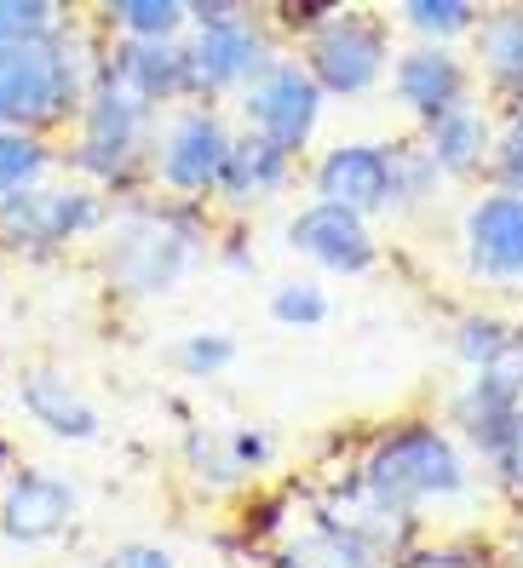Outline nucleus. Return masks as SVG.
<instances>
[{
    "instance_id": "3",
    "label": "nucleus",
    "mask_w": 523,
    "mask_h": 568,
    "mask_svg": "<svg viewBox=\"0 0 523 568\" xmlns=\"http://www.w3.org/2000/svg\"><path fill=\"white\" fill-rule=\"evenodd\" d=\"M184 258H190V242L173 219H133V224H121V236H115L110 271H115L121 287L155 293V287H173Z\"/></svg>"
},
{
    "instance_id": "23",
    "label": "nucleus",
    "mask_w": 523,
    "mask_h": 568,
    "mask_svg": "<svg viewBox=\"0 0 523 568\" xmlns=\"http://www.w3.org/2000/svg\"><path fill=\"white\" fill-rule=\"evenodd\" d=\"M52 23V7H41V0H0V47H18V41H36L41 29Z\"/></svg>"
},
{
    "instance_id": "17",
    "label": "nucleus",
    "mask_w": 523,
    "mask_h": 568,
    "mask_svg": "<svg viewBox=\"0 0 523 568\" xmlns=\"http://www.w3.org/2000/svg\"><path fill=\"white\" fill-rule=\"evenodd\" d=\"M224 179H231V190L237 195H248V190H271L276 179H282V150L276 144H242V150H231L224 155Z\"/></svg>"
},
{
    "instance_id": "18",
    "label": "nucleus",
    "mask_w": 523,
    "mask_h": 568,
    "mask_svg": "<svg viewBox=\"0 0 523 568\" xmlns=\"http://www.w3.org/2000/svg\"><path fill=\"white\" fill-rule=\"evenodd\" d=\"M437 150V161L443 166H466L477 150H483V121L472 115V110H461V104H449L443 115H437V139H432Z\"/></svg>"
},
{
    "instance_id": "20",
    "label": "nucleus",
    "mask_w": 523,
    "mask_h": 568,
    "mask_svg": "<svg viewBox=\"0 0 523 568\" xmlns=\"http://www.w3.org/2000/svg\"><path fill=\"white\" fill-rule=\"evenodd\" d=\"M483 52H489V63H495V75L523 81V12L489 23L483 29Z\"/></svg>"
},
{
    "instance_id": "21",
    "label": "nucleus",
    "mask_w": 523,
    "mask_h": 568,
    "mask_svg": "<svg viewBox=\"0 0 523 568\" xmlns=\"http://www.w3.org/2000/svg\"><path fill=\"white\" fill-rule=\"evenodd\" d=\"M293 557H300L305 568H369L363 540H345V534H311Z\"/></svg>"
},
{
    "instance_id": "11",
    "label": "nucleus",
    "mask_w": 523,
    "mask_h": 568,
    "mask_svg": "<svg viewBox=\"0 0 523 568\" xmlns=\"http://www.w3.org/2000/svg\"><path fill=\"white\" fill-rule=\"evenodd\" d=\"M224 155H231V144H224L219 121L190 115V121L173 132V144H168V179H173V184H208V179L224 173Z\"/></svg>"
},
{
    "instance_id": "7",
    "label": "nucleus",
    "mask_w": 523,
    "mask_h": 568,
    "mask_svg": "<svg viewBox=\"0 0 523 568\" xmlns=\"http://www.w3.org/2000/svg\"><path fill=\"white\" fill-rule=\"evenodd\" d=\"M293 247H305L311 258L334 264V271H363L369 264V236L356 224V213H345V207H311L293 224Z\"/></svg>"
},
{
    "instance_id": "5",
    "label": "nucleus",
    "mask_w": 523,
    "mask_h": 568,
    "mask_svg": "<svg viewBox=\"0 0 523 568\" xmlns=\"http://www.w3.org/2000/svg\"><path fill=\"white\" fill-rule=\"evenodd\" d=\"M316 70L334 92H363L380 75V36L369 23H334L316 36Z\"/></svg>"
},
{
    "instance_id": "13",
    "label": "nucleus",
    "mask_w": 523,
    "mask_h": 568,
    "mask_svg": "<svg viewBox=\"0 0 523 568\" xmlns=\"http://www.w3.org/2000/svg\"><path fill=\"white\" fill-rule=\"evenodd\" d=\"M133 139H139V104L127 92H104L92 110V126H87V161L98 173H115L127 150H133Z\"/></svg>"
},
{
    "instance_id": "6",
    "label": "nucleus",
    "mask_w": 523,
    "mask_h": 568,
    "mask_svg": "<svg viewBox=\"0 0 523 568\" xmlns=\"http://www.w3.org/2000/svg\"><path fill=\"white\" fill-rule=\"evenodd\" d=\"M472 258L489 276H523V195H495L472 213Z\"/></svg>"
},
{
    "instance_id": "33",
    "label": "nucleus",
    "mask_w": 523,
    "mask_h": 568,
    "mask_svg": "<svg viewBox=\"0 0 523 568\" xmlns=\"http://www.w3.org/2000/svg\"><path fill=\"white\" fill-rule=\"evenodd\" d=\"M506 568H523V534L512 540V551H506Z\"/></svg>"
},
{
    "instance_id": "30",
    "label": "nucleus",
    "mask_w": 523,
    "mask_h": 568,
    "mask_svg": "<svg viewBox=\"0 0 523 568\" xmlns=\"http://www.w3.org/2000/svg\"><path fill=\"white\" fill-rule=\"evenodd\" d=\"M184 356H190V367H219L224 356H231V345H219V339H213V345H208V339H195Z\"/></svg>"
},
{
    "instance_id": "24",
    "label": "nucleus",
    "mask_w": 523,
    "mask_h": 568,
    "mask_svg": "<svg viewBox=\"0 0 523 568\" xmlns=\"http://www.w3.org/2000/svg\"><path fill=\"white\" fill-rule=\"evenodd\" d=\"M127 29H139V36H168V29L184 18V7H173V0H127V7H115Z\"/></svg>"
},
{
    "instance_id": "10",
    "label": "nucleus",
    "mask_w": 523,
    "mask_h": 568,
    "mask_svg": "<svg viewBox=\"0 0 523 568\" xmlns=\"http://www.w3.org/2000/svg\"><path fill=\"white\" fill-rule=\"evenodd\" d=\"M70 517V488L52 477H23L7 494V534L12 540H47V534L63 528Z\"/></svg>"
},
{
    "instance_id": "14",
    "label": "nucleus",
    "mask_w": 523,
    "mask_h": 568,
    "mask_svg": "<svg viewBox=\"0 0 523 568\" xmlns=\"http://www.w3.org/2000/svg\"><path fill=\"white\" fill-rule=\"evenodd\" d=\"M253 63H259V41L248 36V29H242L237 18L208 23L202 47H195V75L219 87V81H237V75H248Z\"/></svg>"
},
{
    "instance_id": "2",
    "label": "nucleus",
    "mask_w": 523,
    "mask_h": 568,
    "mask_svg": "<svg viewBox=\"0 0 523 568\" xmlns=\"http://www.w3.org/2000/svg\"><path fill=\"white\" fill-rule=\"evenodd\" d=\"M70 92V63L47 41H18L0 47V121L23 115H52Z\"/></svg>"
},
{
    "instance_id": "1",
    "label": "nucleus",
    "mask_w": 523,
    "mask_h": 568,
    "mask_svg": "<svg viewBox=\"0 0 523 568\" xmlns=\"http://www.w3.org/2000/svg\"><path fill=\"white\" fill-rule=\"evenodd\" d=\"M369 488L385 494L391 506L414 499V494H449V488H461V459H454V448L443 437H432V430H403V437H391L374 454Z\"/></svg>"
},
{
    "instance_id": "28",
    "label": "nucleus",
    "mask_w": 523,
    "mask_h": 568,
    "mask_svg": "<svg viewBox=\"0 0 523 568\" xmlns=\"http://www.w3.org/2000/svg\"><path fill=\"white\" fill-rule=\"evenodd\" d=\"M501 465H506L512 483H523V419L506 425V437H501Z\"/></svg>"
},
{
    "instance_id": "22",
    "label": "nucleus",
    "mask_w": 523,
    "mask_h": 568,
    "mask_svg": "<svg viewBox=\"0 0 523 568\" xmlns=\"http://www.w3.org/2000/svg\"><path fill=\"white\" fill-rule=\"evenodd\" d=\"M36 173H41V150L29 144V139H12V132H0V195L23 190Z\"/></svg>"
},
{
    "instance_id": "31",
    "label": "nucleus",
    "mask_w": 523,
    "mask_h": 568,
    "mask_svg": "<svg viewBox=\"0 0 523 568\" xmlns=\"http://www.w3.org/2000/svg\"><path fill=\"white\" fill-rule=\"evenodd\" d=\"M506 179L523 184V121H517V132L506 139Z\"/></svg>"
},
{
    "instance_id": "26",
    "label": "nucleus",
    "mask_w": 523,
    "mask_h": 568,
    "mask_svg": "<svg viewBox=\"0 0 523 568\" xmlns=\"http://www.w3.org/2000/svg\"><path fill=\"white\" fill-rule=\"evenodd\" d=\"M506 351H512L506 327H495V322H472V327H466V356H472V362L495 367V362H501Z\"/></svg>"
},
{
    "instance_id": "16",
    "label": "nucleus",
    "mask_w": 523,
    "mask_h": 568,
    "mask_svg": "<svg viewBox=\"0 0 523 568\" xmlns=\"http://www.w3.org/2000/svg\"><path fill=\"white\" fill-rule=\"evenodd\" d=\"M340 511H345V517H340L345 540H356V534H374V540L385 546V540H398V534H403V511L391 506L385 494H374V488H369L363 499H345Z\"/></svg>"
},
{
    "instance_id": "25",
    "label": "nucleus",
    "mask_w": 523,
    "mask_h": 568,
    "mask_svg": "<svg viewBox=\"0 0 523 568\" xmlns=\"http://www.w3.org/2000/svg\"><path fill=\"white\" fill-rule=\"evenodd\" d=\"M409 18L420 29H437V36H454V29L472 23V7H461V0H414Z\"/></svg>"
},
{
    "instance_id": "8",
    "label": "nucleus",
    "mask_w": 523,
    "mask_h": 568,
    "mask_svg": "<svg viewBox=\"0 0 523 568\" xmlns=\"http://www.w3.org/2000/svg\"><path fill=\"white\" fill-rule=\"evenodd\" d=\"M98 207L81 202V195H63V190H29L7 207V230L18 242H63L70 230L92 224Z\"/></svg>"
},
{
    "instance_id": "15",
    "label": "nucleus",
    "mask_w": 523,
    "mask_h": 568,
    "mask_svg": "<svg viewBox=\"0 0 523 568\" xmlns=\"http://www.w3.org/2000/svg\"><path fill=\"white\" fill-rule=\"evenodd\" d=\"M398 92L409 98L414 110H426L437 121L454 104V92H461V70H454L443 52H414V58H403V70H398Z\"/></svg>"
},
{
    "instance_id": "12",
    "label": "nucleus",
    "mask_w": 523,
    "mask_h": 568,
    "mask_svg": "<svg viewBox=\"0 0 523 568\" xmlns=\"http://www.w3.org/2000/svg\"><path fill=\"white\" fill-rule=\"evenodd\" d=\"M18 396H23V408L36 414L47 430H58V437H92V430H98V414L58 374H23Z\"/></svg>"
},
{
    "instance_id": "9",
    "label": "nucleus",
    "mask_w": 523,
    "mask_h": 568,
    "mask_svg": "<svg viewBox=\"0 0 523 568\" xmlns=\"http://www.w3.org/2000/svg\"><path fill=\"white\" fill-rule=\"evenodd\" d=\"M385 190H391V166L380 150H363V144H351V150H334L329 166H322V195H334L329 207H374L385 202Z\"/></svg>"
},
{
    "instance_id": "4",
    "label": "nucleus",
    "mask_w": 523,
    "mask_h": 568,
    "mask_svg": "<svg viewBox=\"0 0 523 568\" xmlns=\"http://www.w3.org/2000/svg\"><path fill=\"white\" fill-rule=\"evenodd\" d=\"M248 115L265 126V144H300L311 121H316V87L300 70H276L265 87H253L248 98Z\"/></svg>"
},
{
    "instance_id": "27",
    "label": "nucleus",
    "mask_w": 523,
    "mask_h": 568,
    "mask_svg": "<svg viewBox=\"0 0 523 568\" xmlns=\"http://www.w3.org/2000/svg\"><path fill=\"white\" fill-rule=\"evenodd\" d=\"M322 311H329V305H322L316 287H282L276 293V316L282 322H322Z\"/></svg>"
},
{
    "instance_id": "29",
    "label": "nucleus",
    "mask_w": 523,
    "mask_h": 568,
    "mask_svg": "<svg viewBox=\"0 0 523 568\" xmlns=\"http://www.w3.org/2000/svg\"><path fill=\"white\" fill-rule=\"evenodd\" d=\"M110 568H173V562H168V551H144V546H133V551L110 557Z\"/></svg>"
},
{
    "instance_id": "19",
    "label": "nucleus",
    "mask_w": 523,
    "mask_h": 568,
    "mask_svg": "<svg viewBox=\"0 0 523 568\" xmlns=\"http://www.w3.org/2000/svg\"><path fill=\"white\" fill-rule=\"evenodd\" d=\"M127 75H133L144 92H173V87H184L190 63L173 47H139V52H127Z\"/></svg>"
},
{
    "instance_id": "32",
    "label": "nucleus",
    "mask_w": 523,
    "mask_h": 568,
    "mask_svg": "<svg viewBox=\"0 0 523 568\" xmlns=\"http://www.w3.org/2000/svg\"><path fill=\"white\" fill-rule=\"evenodd\" d=\"M409 568H472L466 557H414Z\"/></svg>"
}]
</instances>
